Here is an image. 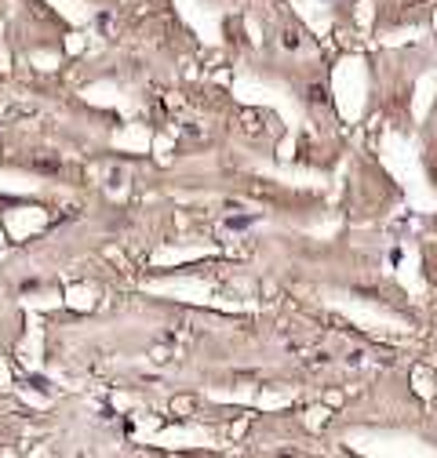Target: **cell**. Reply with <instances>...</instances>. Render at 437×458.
I'll return each instance as SVG.
<instances>
[{"instance_id": "1", "label": "cell", "mask_w": 437, "mask_h": 458, "mask_svg": "<svg viewBox=\"0 0 437 458\" xmlns=\"http://www.w3.org/2000/svg\"><path fill=\"white\" fill-rule=\"evenodd\" d=\"M325 99H328V91L313 84V87H310V102H325Z\"/></svg>"}]
</instances>
